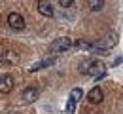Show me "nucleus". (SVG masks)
I'll return each mask as SVG.
<instances>
[{"instance_id": "obj_1", "label": "nucleus", "mask_w": 123, "mask_h": 114, "mask_svg": "<svg viewBox=\"0 0 123 114\" xmlns=\"http://www.w3.org/2000/svg\"><path fill=\"white\" fill-rule=\"evenodd\" d=\"M80 72L85 74V76H93L95 80H100V78L106 76V65L102 61H93V59H89V61H83L81 63Z\"/></svg>"}, {"instance_id": "obj_2", "label": "nucleus", "mask_w": 123, "mask_h": 114, "mask_svg": "<svg viewBox=\"0 0 123 114\" xmlns=\"http://www.w3.org/2000/svg\"><path fill=\"white\" fill-rule=\"evenodd\" d=\"M114 46H117V33H108L104 38H100L98 42H95L91 49H97V51H106V49H112Z\"/></svg>"}, {"instance_id": "obj_3", "label": "nucleus", "mask_w": 123, "mask_h": 114, "mask_svg": "<svg viewBox=\"0 0 123 114\" xmlns=\"http://www.w3.org/2000/svg\"><path fill=\"white\" fill-rule=\"evenodd\" d=\"M72 46H74V42H72L70 38L62 36V38H57V40H53V42L49 44V53H53V55H59V53H62V51L70 49Z\"/></svg>"}, {"instance_id": "obj_4", "label": "nucleus", "mask_w": 123, "mask_h": 114, "mask_svg": "<svg viewBox=\"0 0 123 114\" xmlns=\"http://www.w3.org/2000/svg\"><path fill=\"white\" fill-rule=\"evenodd\" d=\"M13 87H15V78L12 76V74H4L2 78H0V93H10V91H13Z\"/></svg>"}, {"instance_id": "obj_5", "label": "nucleus", "mask_w": 123, "mask_h": 114, "mask_svg": "<svg viewBox=\"0 0 123 114\" xmlns=\"http://www.w3.org/2000/svg\"><path fill=\"white\" fill-rule=\"evenodd\" d=\"M8 25H10L13 31H23V29H25V19H23L21 13L12 12V13L8 15Z\"/></svg>"}, {"instance_id": "obj_6", "label": "nucleus", "mask_w": 123, "mask_h": 114, "mask_svg": "<svg viewBox=\"0 0 123 114\" xmlns=\"http://www.w3.org/2000/svg\"><path fill=\"white\" fill-rule=\"evenodd\" d=\"M0 61L4 65H17L19 63V53L13 51V49H6V51L0 53Z\"/></svg>"}, {"instance_id": "obj_7", "label": "nucleus", "mask_w": 123, "mask_h": 114, "mask_svg": "<svg viewBox=\"0 0 123 114\" xmlns=\"http://www.w3.org/2000/svg\"><path fill=\"white\" fill-rule=\"evenodd\" d=\"M36 8H38V12H40L44 17H53V15H55V12H53V6H51L47 0H38Z\"/></svg>"}, {"instance_id": "obj_8", "label": "nucleus", "mask_w": 123, "mask_h": 114, "mask_svg": "<svg viewBox=\"0 0 123 114\" xmlns=\"http://www.w3.org/2000/svg\"><path fill=\"white\" fill-rule=\"evenodd\" d=\"M102 99H104V93H102V89H100L98 86H95L91 91H89V95H87V101H89L91 105H98V103H102Z\"/></svg>"}, {"instance_id": "obj_9", "label": "nucleus", "mask_w": 123, "mask_h": 114, "mask_svg": "<svg viewBox=\"0 0 123 114\" xmlns=\"http://www.w3.org/2000/svg\"><path fill=\"white\" fill-rule=\"evenodd\" d=\"M38 97H40L38 87H25V89H23V99H25L27 103H34Z\"/></svg>"}, {"instance_id": "obj_10", "label": "nucleus", "mask_w": 123, "mask_h": 114, "mask_svg": "<svg viewBox=\"0 0 123 114\" xmlns=\"http://www.w3.org/2000/svg\"><path fill=\"white\" fill-rule=\"evenodd\" d=\"M55 61H57V57H46V59H42V61H38V63L31 65L29 72H36V70H40V68H44V67H49V65H53Z\"/></svg>"}, {"instance_id": "obj_11", "label": "nucleus", "mask_w": 123, "mask_h": 114, "mask_svg": "<svg viewBox=\"0 0 123 114\" xmlns=\"http://www.w3.org/2000/svg\"><path fill=\"white\" fill-rule=\"evenodd\" d=\"M87 6L91 12H100L104 8V0H87Z\"/></svg>"}, {"instance_id": "obj_12", "label": "nucleus", "mask_w": 123, "mask_h": 114, "mask_svg": "<svg viewBox=\"0 0 123 114\" xmlns=\"http://www.w3.org/2000/svg\"><path fill=\"white\" fill-rule=\"evenodd\" d=\"M81 97H83V89H81V87H74V89L70 91V99H74V101H80Z\"/></svg>"}, {"instance_id": "obj_13", "label": "nucleus", "mask_w": 123, "mask_h": 114, "mask_svg": "<svg viewBox=\"0 0 123 114\" xmlns=\"http://www.w3.org/2000/svg\"><path fill=\"white\" fill-rule=\"evenodd\" d=\"M74 46L80 49H91L93 48V44H87V42H81V40H78V42H74Z\"/></svg>"}, {"instance_id": "obj_14", "label": "nucleus", "mask_w": 123, "mask_h": 114, "mask_svg": "<svg viewBox=\"0 0 123 114\" xmlns=\"http://www.w3.org/2000/svg\"><path fill=\"white\" fill-rule=\"evenodd\" d=\"M74 105H76V101H74V99H68V105H66V110H68L70 114L74 112Z\"/></svg>"}, {"instance_id": "obj_15", "label": "nucleus", "mask_w": 123, "mask_h": 114, "mask_svg": "<svg viewBox=\"0 0 123 114\" xmlns=\"http://www.w3.org/2000/svg\"><path fill=\"white\" fill-rule=\"evenodd\" d=\"M59 4H61L62 8H70L74 4V0H59Z\"/></svg>"}, {"instance_id": "obj_16", "label": "nucleus", "mask_w": 123, "mask_h": 114, "mask_svg": "<svg viewBox=\"0 0 123 114\" xmlns=\"http://www.w3.org/2000/svg\"><path fill=\"white\" fill-rule=\"evenodd\" d=\"M10 114H19V112H10Z\"/></svg>"}]
</instances>
